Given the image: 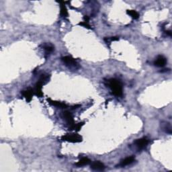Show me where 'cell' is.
<instances>
[{"mask_svg": "<svg viewBox=\"0 0 172 172\" xmlns=\"http://www.w3.org/2000/svg\"><path fill=\"white\" fill-rule=\"evenodd\" d=\"M108 87L112 91V93L117 97H121L123 93L122 85L119 80L116 79H110L107 81Z\"/></svg>", "mask_w": 172, "mask_h": 172, "instance_id": "1", "label": "cell"}, {"mask_svg": "<svg viewBox=\"0 0 172 172\" xmlns=\"http://www.w3.org/2000/svg\"><path fill=\"white\" fill-rule=\"evenodd\" d=\"M61 140L72 143H81L82 142V137L77 133L66 134L61 137Z\"/></svg>", "mask_w": 172, "mask_h": 172, "instance_id": "2", "label": "cell"}, {"mask_svg": "<svg viewBox=\"0 0 172 172\" xmlns=\"http://www.w3.org/2000/svg\"><path fill=\"white\" fill-rule=\"evenodd\" d=\"M149 143V139L147 137H143L141 139H137L134 142L139 150H142L143 149H145L148 145Z\"/></svg>", "mask_w": 172, "mask_h": 172, "instance_id": "3", "label": "cell"}, {"mask_svg": "<svg viewBox=\"0 0 172 172\" xmlns=\"http://www.w3.org/2000/svg\"><path fill=\"white\" fill-rule=\"evenodd\" d=\"M167 63V59L163 55H159L155 61L154 65L158 67H163Z\"/></svg>", "mask_w": 172, "mask_h": 172, "instance_id": "4", "label": "cell"}, {"mask_svg": "<svg viewBox=\"0 0 172 172\" xmlns=\"http://www.w3.org/2000/svg\"><path fill=\"white\" fill-rule=\"evenodd\" d=\"M62 61L64 63H65L67 65L71 66V67H76L77 65V63L76 62L75 59L70 56H65L62 58Z\"/></svg>", "mask_w": 172, "mask_h": 172, "instance_id": "5", "label": "cell"}, {"mask_svg": "<svg viewBox=\"0 0 172 172\" xmlns=\"http://www.w3.org/2000/svg\"><path fill=\"white\" fill-rule=\"evenodd\" d=\"M91 169L95 171H103L105 169V165L104 163L99 161H93L91 163Z\"/></svg>", "mask_w": 172, "mask_h": 172, "instance_id": "6", "label": "cell"}, {"mask_svg": "<svg viewBox=\"0 0 172 172\" xmlns=\"http://www.w3.org/2000/svg\"><path fill=\"white\" fill-rule=\"evenodd\" d=\"M22 94L23 95V96L25 97L27 102H30V101L32 100V96H33V95L34 94V89H32L31 88H28L27 89H26V90L22 91Z\"/></svg>", "mask_w": 172, "mask_h": 172, "instance_id": "7", "label": "cell"}, {"mask_svg": "<svg viewBox=\"0 0 172 172\" xmlns=\"http://www.w3.org/2000/svg\"><path fill=\"white\" fill-rule=\"evenodd\" d=\"M63 116L65 118V119L67 123L68 124V125L71 127V126H72L73 125H74L75 124V122H74V119H73V116L72 114L69 111H65L63 112Z\"/></svg>", "mask_w": 172, "mask_h": 172, "instance_id": "8", "label": "cell"}, {"mask_svg": "<svg viewBox=\"0 0 172 172\" xmlns=\"http://www.w3.org/2000/svg\"><path fill=\"white\" fill-rule=\"evenodd\" d=\"M43 84L39 81L36 83L35 87H34V94L37 95L38 97H41L43 96V91H42V87H43Z\"/></svg>", "mask_w": 172, "mask_h": 172, "instance_id": "9", "label": "cell"}, {"mask_svg": "<svg viewBox=\"0 0 172 172\" xmlns=\"http://www.w3.org/2000/svg\"><path fill=\"white\" fill-rule=\"evenodd\" d=\"M47 101L51 105H52V106H56V107H59V108H67L68 107L67 105L66 104H65V103H63V102H59V101L52 100L51 98H47Z\"/></svg>", "mask_w": 172, "mask_h": 172, "instance_id": "10", "label": "cell"}, {"mask_svg": "<svg viewBox=\"0 0 172 172\" xmlns=\"http://www.w3.org/2000/svg\"><path fill=\"white\" fill-rule=\"evenodd\" d=\"M59 3H61V15L63 17H67L68 16V11L67 9L65 6V3H69V1H57Z\"/></svg>", "mask_w": 172, "mask_h": 172, "instance_id": "11", "label": "cell"}, {"mask_svg": "<svg viewBox=\"0 0 172 172\" xmlns=\"http://www.w3.org/2000/svg\"><path fill=\"white\" fill-rule=\"evenodd\" d=\"M135 161V157L133 156L128 157L125 158V159L122 160L121 161V163H120V165L122 166V167H124V166L131 165V164L133 163Z\"/></svg>", "mask_w": 172, "mask_h": 172, "instance_id": "12", "label": "cell"}, {"mask_svg": "<svg viewBox=\"0 0 172 172\" xmlns=\"http://www.w3.org/2000/svg\"><path fill=\"white\" fill-rule=\"evenodd\" d=\"M90 162L91 161L87 157H83L77 163H75V165L77 166V167H82V166L88 165L89 163H90Z\"/></svg>", "mask_w": 172, "mask_h": 172, "instance_id": "13", "label": "cell"}, {"mask_svg": "<svg viewBox=\"0 0 172 172\" xmlns=\"http://www.w3.org/2000/svg\"><path fill=\"white\" fill-rule=\"evenodd\" d=\"M83 125H84V122H79V123H77V124H74V125H73L72 126H71V127H69V130H71V131L74 130V131L78 132L81 130V129Z\"/></svg>", "mask_w": 172, "mask_h": 172, "instance_id": "14", "label": "cell"}, {"mask_svg": "<svg viewBox=\"0 0 172 172\" xmlns=\"http://www.w3.org/2000/svg\"><path fill=\"white\" fill-rule=\"evenodd\" d=\"M127 13L128 15H129L130 16H131V18L135 19V20H137V19L139 18V13L135 10H132V9L129 10V9H128V10H127Z\"/></svg>", "mask_w": 172, "mask_h": 172, "instance_id": "15", "label": "cell"}, {"mask_svg": "<svg viewBox=\"0 0 172 172\" xmlns=\"http://www.w3.org/2000/svg\"><path fill=\"white\" fill-rule=\"evenodd\" d=\"M49 79H50V76H49V75H47V74H43V75H41V77H40L39 81H41L43 85H45V84H46L49 81Z\"/></svg>", "mask_w": 172, "mask_h": 172, "instance_id": "16", "label": "cell"}, {"mask_svg": "<svg viewBox=\"0 0 172 172\" xmlns=\"http://www.w3.org/2000/svg\"><path fill=\"white\" fill-rule=\"evenodd\" d=\"M44 49L45 50L46 54L49 55L51 53H52L53 50H54V47L51 45H47L44 46Z\"/></svg>", "mask_w": 172, "mask_h": 172, "instance_id": "17", "label": "cell"}, {"mask_svg": "<svg viewBox=\"0 0 172 172\" xmlns=\"http://www.w3.org/2000/svg\"><path fill=\"white\" fill-rule=\"evenodd\" d=\"M79 26H83V27L84 28H87V29H91V26L89 24H88V23L85 22H79Z\"/></svg>", "mask_w": 172, "mask_h": 172, "instance_id": "18", "label": "cell"}, {"mask_svg": "<svg viewBox=\"0 0 172 172\" xmlns=\"http://www.w3.org/2000/svg\"><path fill=\"white\" fill-rule=\"evenodd\" d=\"M119 40V38L118 36H114V37L110 38V41H117Z\"/></svg>", "mask_w": 172, "mask_h": 172, "instance_id": "19", "label": "cell"}, {"mask_svg": "<svg viewBox=\"0 0 172 172\" xmlns=\"http://www.w3.org/2000/svg\"><path fill=\"white\" fill-rule=\"evenodd\" d=\"M83 18H84V20H85V21H84V22H87V23H88L89 22V18L87 16H85L83 17Z\"/></svg>", "mask_w": 172, "mask_h": 172, "instance_id": "20", "label": "cell"}, {"mask_svg": "<svg viewBox=\"0 0 172 172\" xmlns=\"http://www.w3.org/2000/svg\"><path fill=\"white\" fill-rule=\"evenodd\" d=\"M81 106H80V105H75V106H73L72 107V109H76V108H79V107Z\"/></svg>", "mask_w": 172, "mask_h": 172, "instance_id": "21", "label": "cell"}, {"mask_svg": "<svg viewBox=\"0 0 172 172\" xmlns=\"http://www.w3.org/2000/svg\"><path fill=\"white\" fill-rule=\"evenodd\" d=\"M166 34H167L168 35L170 36H171V32L170 31V30H167V31H166Z\"/></svg>", "mask_w": 172, "mask_h": 172, "instance_id": "22", "label": "cell"}]
</instances>
